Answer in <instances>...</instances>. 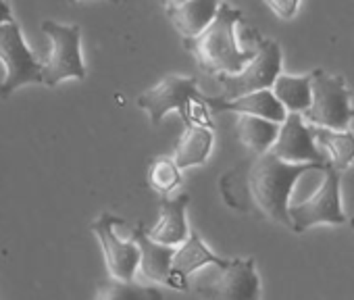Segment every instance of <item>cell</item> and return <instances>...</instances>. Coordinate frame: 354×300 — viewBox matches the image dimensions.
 Returning <instances> with one entry per match:
<instances>
[{
  "label": "cell",
  "instance_id": "ba28073f",
  "mask_svg": "<svg viewBox=\"0 0 354 300\" xmlns=\"http://www.w3.org/2000/svg\"><path fill=\"white\" fill-rule=\"evenodd\" d=\"M290 217H292V232L302 234L315 225L329 223V225H342L348 221L342 200H339V171L331 165L323 169V184L319 190L300 205H290Z\"/></svg>",
  "mask_w": 354,
  "mask_h": 300
},
{
  "label": "cell",
  "instance_id": "4fadbf2b",
  "mask_svg": "<svg viewBox=\"0 0 354 300\" xmlns=\"http://www.w3.org/2000/svg\"><path fill=\"white\" fill-rule=\"evenodd\" d=\"M209 109L213 113H223V111H234L240 115H257V117H265L277 123H283L288 117L286 106L281 104V100L273 94L271 88H263V90H254L236 98H223V96H211L209 98Z\"/></svg>",
  "mask_w": 354,
  "mask_h": 300
},
{
  "label": "cell",
  "instance_id": "7a4b0ae2",
  "mask_svg": "<svg viewBox=\"0 0 354 300\" xmlns=\"http://www.w3.org/2000/svg\"><path fill=\"white\" fill-rule=\"evenodd\" d=\"M244 21V15L240 9L230 7L227 3H221L215 19L209 24L207 30H203L194 38H186L184 46L192 53L201 69H205L211 75L221 73H238L246 67V63L254 57V50H242L236 42V26Z\"/></svg>",
  "mask_w": 354,
  "mask_h": 300
},
{
  "label": "cell",
  "instance_id": "7c38bea8",
  "mask_svg": "<svg viewBox=\"0 0 354 300\" xmlns=\"http://www.w3.org/2000/svg\"><path fill=\"white\" fill-rule=\"evenodd\" d=\"M232 259L217 256L196 232H190V236L175 248L173 263H171V288L173 290H186L188 277L196 273L203 267H225Z\"/></svg>",
  "mask_w": 354,
  "mask_h": 300
},
{
  "label": "cell",
  "instance_id": "ac0fdd59",
  "mask_svg": "<svg viewBox=\"0 0 354 300\" xmlns=\"http://www.w3.org/2000/svg\"><path fill=\"white\" fill-rule=\"evenodd\" d=\"M213 148V129L207 125H186L173 150V159L182 169L201 165L209 159Z\"/></svg>",
  "mask_w": 354,
  "mask_h": 300
},
{
  "label": "cell",
  "instance_id": "cb8c5ba5",
  "mask_svg": "<svg viewBox=\"0 0 354 300\" xmlns=\"http://www.w3.org/2000/svg\"><path fill=\"white\" fill-rule=\"evenodd\" d=\"M15 17H13V11H11V7L7 5V0H0V26L3 24H9V21H13Z\"/></svg>",
  "mask_w": 354,
  "mask_h": 300
},
{
  "label": "cell",
  "instance_id": "5bb4252c",
  "mask_svg": "<svg viewBox=\"0 0 354 300\" xmlns=\"http://www.w3.org/2000/svg\"><path fill=\"white\" fill-rule=\"evenodd\" d=\"M131 238L140 246V271L146 279L154 283H165L171 288V263L175 248L162 242H156L148 236L144 223H138Z\"/></svg>",
  "mask_w": 354,
  "mask_h": 300
},
{
  "label": "cell",
  "instance_id": "9c48e42d",
  "mask_svg": "<svg viewBox=\"0 0 354 300\" xmlns=\"http://www.w3.org/2000/svg\"><path fill=\"white\" fill-rule=\"evenodd\" d=\"M196 294L205 298L225 300H254L261 296V279L254 259H232L225 267H217V273L198 281Z\"/></svg>",
  "mask_w": 354,
  "mask_h": 300
},
{
  "label": "cell",
  "instance_id": "2e32d148",
  "mask_svg": "<svg viewBox=\"0 0 354 300\" xmlns=\"http://www.w3.org/2000/svg\"><path fill=\"white\" fill-rule=\"evenodd\" d=\"M221 0H184L182 5L165 9L169 21L184 40L198 36L215 19Z\"/></svg>",
  "mask_w": 354,
  "mask_h": 300
},
{
  "label": "cell",
  "instance_id": "484cf974",
  "mask_svg": "<svg viewBox=\"0 0 354 300\" xmlns=\"http://www.w3.org/2000/svg\"><path fill=\"white\" fill-rule=\"evenodd\" d=\"M350 227H352V229H354V217H352V219H350Z\"/></svg>",
  "mask_w": 354,
  "mask_h": 300
},
{
  "label": "cell",
  "instance_id": "e0dca14e",
  "mask_svg": "<svg viewBox=\"0 0 354 300\" xmlns=\"http://www.w3.org/2000/svg\"><path fill=\"white\" fill-rule=\"evenodd\" d=\"M313 135L331 167L344 171L354 163V133L350 129L313 125Z\"/></svg>",
  "mask_w": 354,
  "mask_h": 300
},
{
  "label": "cell",
  "instance_id": "277c9868",
  "mask_svg": "<svg viewBox=\"0 0 354 300\" xmlns=\"http://www.w3.org/2000/svg\"><path fill=\"white\" fill-rule=\"evenodd\" d=\"M42 32L50 40V55L42 63V84L55 88L65 79H86L82 57V28L42 21Z\"/></svg>",
  "mask_w": 354,
  "mask_h": 300
},
{
  "label": "cell",
  "instance_id": "5b68a950",
  "mask_svg": "<svg viewBox=\"0 0 354 300\" xmlns=\"http://www.w3.org/2000/svg\"><path fill=\"white\" fill-rule=\"evenodd\" d=\"M209 98H211L209 94L198 90L196 77L167 75L156 86L142 92L136 102L148 115L152 125H158L162 121V117L167 113H171V111H177L182 115L184 123L190 125V121H192V104L196 100L209 104Z\"/></svg>",
  "mask_w": 354,
  "mask_h": 300
},
{
  "label": "cell",
  "instance_id": "603a6c76",
  "mask_svg": "<svg viewBox=\"0 0 354 300\" xmlns=\"http://www.w3.org/2000/svg\"><path fill=\"white\" fill-rule=\"evenodd\" d=\"M265 3H267V5L271 7V11L277 13L281 19H290V17L296 15L300 0H265Z\"/></svg>",
  "mask_w": 354,
  "mask_h": 300
},
{
  "label": "cell",
  "instance_id": "d6986e66",
  "mask_svg": "<svg viewBox=\"0 0 354 300\" xmlns=\"http://www.w3.org/2000/svg\"><path fill=\"white\" fill-rule=\"evenodd\" d=\"M281 123L257 117V115H240L236 121V135L250 153H267L277 140Z\"/></svg>",
  "mask_w": 354,
  "mask_h": 300
},
{
  "label": "cell",
  "instance_id": "52a82bcc",
  "mask_svg": "<svg viewBox=\"0 0 354 300\" xmlns=\"http://www.w3.org/2000/svg\"><path fill=\"white\" fill-rule=\"evenodd\" d=\"M254 42H257V53L242 71L215 75L217 82L223 86V94H221L223 98H236L254 90L271 88L277 75L281 73V61H283L281 46L275 40L263 38L257 32H254Z\"/></svg>",
  "mask_w": 354,
  "mask_h": 300
},
{
  "label": "cell",
  "instance_id": "9a60e30c",
  "mask_svg": "<svg viewBox=\"0 0 354 300\" xmlns=\"http://www.w3.org/2000/svg\"><path fill=\"white\" fill-rule=\"evenodd\" d=\"M190 205V194H180L177 198L160 196V217L158 223L148 229V236L156 242L180 246L188 236V221H186V209Z\"/></svg>",
  "mask_w": 354,
  "mask_h": 300
},
{
  "label": "cell",
  "instance_id": "ffe728a7",
  "mask_svg": "<svg viewBox=\"0 0 354 300\" xmlns=\"http://www.w3.org/2000/svg\"><path fill=\"white\" fill-rule=\"evenodd\" d=\"M273 94L281 100L288 113H304L313 100V84L310 73L306 75H288L279 73L271 86Z\"/></svg>",
  "mask_w": 354,
  "mask_h": 300
},
{
  "label": "cell",
  "instance_id": "d4e9b609",
  "mask_svg": "<svg viewBox=\"0 0 354 300\" xmlns=\"http://www.w3.org/2000/svg\"><path fill=\"white\" fill-rule=\"evenodd\" d=\"M184 0H162V5H165V9H169V7H175V5H182Z\"/></svg>",
  "mask_w": 354,
  "mask_h": 300
},
{
  "label": "cell",
  "instance_id": "4316f807",
  "mask_svg": "<svg viewBox=\"0 0 354 300\" xmlns=\"http://www.w3.org/2000/svg\"><path fill=\"white\" fill-rule=\"evenodd\" d=\"M69 3H80V0H69Z\"/></svg>",
  "mask_w": 354,
  "mask_h": 300
},
{
  "label": "cell",
  "instance_id": "8fae6325",
  "mask_svg": "<svg viewBox=\"0 0 354 300\" xmlns=\"http://www.w3.org/2000/svg\"><path fill=\"white\" fill-rule=\"evenodd\" d=\"M269 150L288 163H317L323 167L329 165L315 142L313 127L302 121L300 113H288L286 121L281 123L279 135Z\"/></svg>",
  "mask_w": 354,
  "mask_h": 300
},
{
  "label": "cell",
  "instance_id": "44dd1931",
  "mask_svg": "<svg viewBox=\"0 0 354 300\" xmlns=\"http://www.w3.org/2000/svg\"><path fill=\"white\" fill-rule=\"evenodd\" d=\"M160 296L162 294L156 288L136 283L133 279H117V277L100 281L96 290V298L102 300H152Z\"/></svg>",
  "mask_w": 354,
  "mask_h": 300
},
{
  "label": "cell",
  "instance_id": "6da1fadb",
  "mask_svg": "<svg viewBox=\"0 0 354 300\" xmlns=\"http://www.w3.org/2000/svg\"><path fill=\"white\" fill-rule=\"evenodd\" d=\"M325 167L317 163H288L271 150L252 153V157L221 176L219 192L230 209L292 229L290 196L296 182Z\"/></svg>",
  "mask_w": 354,
  "mask_h": 300
},
{
  "label": "cell",
  "instance_id": "8992f818",
  "mask_svg": "<svg viewBox=\"0 0 354 300\" xmlns=\"http://www.w3.org/2000/svg\"><path fill=\"white\" fill-rule=\"evenodd\" d=\"M0 61L5 65L0 100L9 98L28 84H42V63L26 44L24 32L15 19L0 26Z\"/></svg>",
  "mask_w": 354,
  "mask_h": 300
},
{
  "label": "cell",
  "instance_id": "30bf717a",
  "mask_svg": "<svg viewBox=\"0 0 354 300\" xmlns=\"http://www.w3.org/2000/svg\"><path fill=\"white\" fill-rule=\"evenodd\" d=\"M123 223L125 221L121 217L102 213L92 223V232L96 234V238L100 242L109 275L117 277V279H133L136 271L140 269V246L136 244L133 238L127 242L117 236L115 227L123 225Z\"/></svg>",
  "mask_w": 354,
  "mask_h": 300
},
{
  "label": "cell",
  "instance_id": "3957f363",
  "mask_svg": "<svg viewBox=\"0 0 354 300\" xmlns=\"http://www.w3.org/2000/svg\"><path fill=\"white\" fill-rule=\"evenodd\" d=\"M310 84H313V100L302 115L313 125L331 127V129H350V123L354 119V106L346 79L325 69H313Z\"/></svg>",
  "mask_w": 354,
  "mask_h": 300
},
{
  "label": "cell",
  "instance_id": "7402d4cb",
  "mask_svg": "<svg viewBox=\"0 0 354 300\" xmlns=\"http://www.w3.org/2000/svg\"><path fill=\"white\" fill-rule=\"evenodd\" d=\"M148 184L160 196H169L182 184V167L175 163V159L158 157L148 167Z\"/></svg>",
  "mask_w": 354,
  "mask_h": 300
}]
</instances>
